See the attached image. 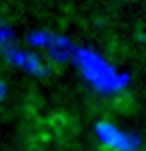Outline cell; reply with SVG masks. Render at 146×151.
<instances>
[{
    "mask_svg": "<svg viewBox=\"0 0 146 151\" xmlns=\"http://www.w3.org/2000/svg\"><path fill=\"white\" fill-rule=\"evenodd\" d=\"M96 136L100 145L106 151H139L140 150V139L118 127L115 123L109 120H100L96 123Z\"/></svg>",
    "mask_w": 146,
    "mask_h": 151,
    "instance_id": "6da1fadb",
    "label": "cell"
},
{
    "mask_svg": "<svg viewBox=\"0 0 146 151\" xmlns=\"http://www.w3.org/2000/svg\"><path fill=\"white\" fill-rule=\"evenodd\" d=\"M81 70L86 79L102 91L112 89L118 83V77L111 65H108L100 56L93 52L84 50L80 55Z\"/></svg>",
    "mask_w": 146,
    "mask_h": 151,
    "instance_id": "7a4b0ae2",
    "label": "cell"
}]
</instances>
